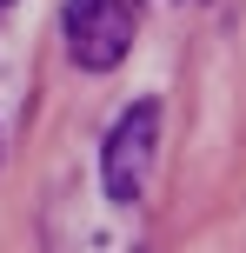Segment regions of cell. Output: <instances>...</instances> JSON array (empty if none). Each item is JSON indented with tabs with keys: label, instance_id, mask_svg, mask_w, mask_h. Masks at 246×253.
<instances>
[{
	"label": "cell",
	"instance_id": "6da1fadb",
	"mask_svg": "<svg viewBox=\"0 0 246 253\" xmlns=\"http://www.w3.org/2000/svg\"><path fill=\"white\" fill-rule=\"evenodd\" d=\"M160 160V100H133L100 147V193L113 207H140Z\"/></svg>",
	"mask_w": 246,
	"mask_h": 253
},
{
	"label": "cell",
	"instance_id": "7a4b0ae2",
	"mask_svg": "<svg viewBox=\"0 0 246 253\" xmlns=\"http://www.w3.org/2000/svg\"><path fill=\"white\" fill-rule=\"evenodd\" d=\"M133 0H67L60 7V34H67V53L73 67L87 74H113L133 47Z\"/></svg>",
	"mask_w": 246,
	"mask_h": 253
},
{
	"label": "cell",
	"instance_id": "3957f363",
	"mask_svg": "<svg viewBox=\"0 0 246 253\" xmlns=\"http://www.w3.org/2000/svg\"><path fill=\"white\" fill-rule=\"evenodd\" d=\"M7 7H13V0H0V13H7Z\"/></svg>",
	"mask_w": 246,
	"mask_h": 253
}]
</instances>
